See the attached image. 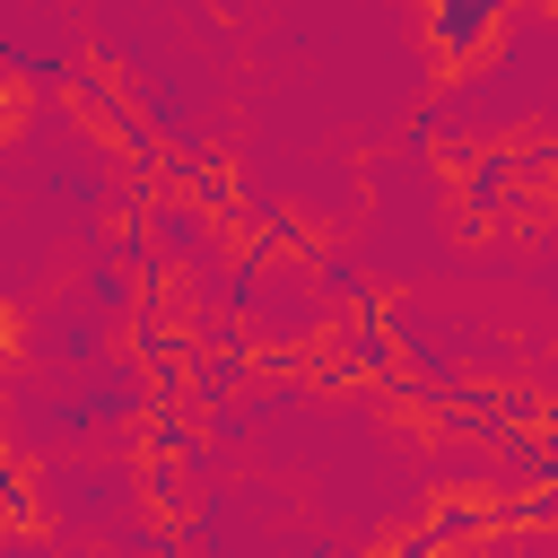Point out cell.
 <instances>
[{
    "instance_id": "cell-1",
    "label": "cell",
    "mask_w": 558,
    "mask_h": 558,
    "mask_svg": "<svg viewBox=\"0 0 558 558\" xmlns=\"http://www.w3.org/2000/svg\"><path fill=\"white\" fill-rule=\"evenodd\" d=\"M497 192H506V157H488V166H471V201H480V209H497Z\"/></svg>"
},
{
    "instance_id": "cell-2",
    "label": "cell",
    "mask_w": 558,
    "mask_h": 558,
    "mask_svg": "<svg viewBox=\"0 0 558 558\" xmlns=\"http://www.w3.org/2000/svg\"><path fill=\"white\" fill-rule=\"evenodd\" d=\"M480 9H488V17H497V9H506V0H480Z\"/></svg>"
}]
</instances>
